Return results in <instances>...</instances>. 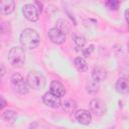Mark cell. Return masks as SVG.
Wrapping results in <instances>:
<instances>
[{"instance_id": "obj_1", "label": "cell", "mask_w": 129, "mask_h": 129, "mask_svg": "<svg viewBox=\"0 0 129 129\" xmlns=\"http://www.w3.org/2000/svg\"><path fill=\"white\" fill-rule=\"evenodd\" d=\"M39 40L40 37L38 32L32 28H25L24 30H22L19 36V41L21 46L27 49L35 48L39 44Z\"/></svg>"}, {"instance_id": "obj_2", "label": "cell", "mask_w": 129, "mask_h": 129, "mask_svg": "<svg viewBox=\"0 0 129 129\" xmlns=\"http://www.w3.org/2000/svg\"><path fill=\"white\" fill-rule=\"evenodd\" d=\"M8 61L13 68H21L25 62V51L21 46H13L8 51Z\"/></svg>"}, {"instance_id": "obj_3", "label": "cell", "mask_w": 129, "mask_h": 129, "mask_svg": "<svg viewBox=\"0 0 129 129\" xmlns=\"http://www.w3.org/2000/svg\"><path fill=\"white\" fill-rule=\"evenodd\" d=\"M26 81L30 88L35 90H42L46 85V80L43 75L36 71H31L28 73Z\"/></svg>"}, {"instance_id": "obj_4", "label": "cell", "mask_w": 129, "mask_h": 129, "mask_svg": "<svg viewBox=\"0 0 129 129\" xmlns=\"http://www.w3.org/2000/svg\"><path fill=\"white\" fill-rule=\"evenodd\" d=\"M11 84H12L13 89L17 93H19L21 95H25L29 91V89H28L29 85H28L27 81H25L20 74L16 73V74L12 75V77H11Z\"/></svg>"}, {"instance_id": "obj_5", "label": "cell", "mask_w": 129, "mask_h": 129, "mask_svg": "<svg viewBox=\"0 0 129 129\" xmlns=\"http://www.w3.org/2000/svg\"><path fill=\"white\" fill-rule=\"evenodd\" d=\"M22 12H23L24 17L28 21L35 22L39 19V10L37 9L35 4H31V3L25 4L22 8Z\"/></svg>"}, {"instance_id": "obj_6", "label": "cell", "mask_w": 129, "mask_h": 129, "mask_svg": "<svg viewBox=\"0 0 129 129\" xmlns=\"http://www.w3.org/2000/svg\"><path fill=\"white\" fill-rule=\"evenodd\" d=\"M89 106H90V110L94 114H96L98 116H102L106 112V104L101 99H93V100H91Z\"/></svg>"}, {"instance_id": "obj_7", "label": "cell", "mask_w": 129, "mask_h": 129, "mask_svg": "<svg viewBox=\"0 0 129 129\" xmlns=\"http://www.w3.org/2000/svg\"><path fill=\"white\" fill-rule=\"evenodd\" d=\"M42 101L47 107H50V108H57L61 104L60 98L53 95L51 92H46L42 96Z\"/></svg>"}, {"instance_id": "obj_8", "label": "cell", "mask_w": 129, "mask_h": 129, "mask_svg": "<svg viewBox=\"0 0 129 129\" xmlns=\"http://www.w3.org/2000/svg\"><path fill=\"white\" fill-rule=\"evenodd\" d=\"M48 37L51 42L54 44H61L66 41V34H63L61 31H59L56 27L50 28L48 31Z\"/></svg>"}, {"instance_id": "obj_9", "label": "cell", "mask_w": 129, "mask_h": 129, "mask_svg": "<svg viewBox=\"0 0 129 129\" xmlns=\"http://www.w3.org/2000/svg\"><path fill=\"white\" fill-rule=\"evenodd\" d=\"M75 117H76V120L80 124H83V125H89L92 122V115H91V113L88 110H85V109L78 110L75 113Z\"/></svg>"}, {"instance_id": "obj_10", "label": "cell", "mask_w": 129, "mask_h": 129, "mask_svg": "<svg viewBox=\"0 0 129 129\" xmlns=\"http://www.w3.org/2000/svg\"><path fill=\"white\" fill-rule=\"evenodd\" d=\"M49 89H50L49 92H51L53 95H55V96H57L59 98H61L66 94V88H64V86L60 82H58V81H52L50 83Z\"/></svg>"}, {"instance_id": "obj_11", "label": "cell", "mask_w": 129, "mask_h": 129, "mask_svg": "<svg viewBox=\"0 0 129 129\" xmlns=\"http://www.w3.org/2000/svg\"><path fill=\"white\" fill-rule=\"evenodd\" d=\"M115 89L119 94H127L129 93V82L126 78H119L115 84Z\"/></svg>"}, {"instance_id": "obj_12", "label": "cell", "mask_w": 129, "mask_h": 129, "mask_svg": "<svg viewBox=\"0 0 129 129\" xmlns=\"http://www.w3.org/2000/svg\"><path fill=\"white\" fill-rule=\"evenodd\" d=\"M15 8V2L12 0H3L0 2V10L2 14L8 15L11 14L14 11Z\"/></svg>"}, {"instance_id": "obj_13", "label": "cell", "mask_w": 129, "mask_h": 129, "mask_svg": "<svg viewBox=\"0 0 129 129\" xmlns=\"http://www.w3.org/2000/svg\"><path fill=\"white\" fill-rule=\"evenodd\" d=\"M92 78H93L94 81H96L98 83L103 82L107 78V72H106L105 69H103L101 67H96L92 71Z\"/></svg>"}, {"instance_id": "obj_14", "label": "cell", "mask_w": 129, "mask_h": 129, "mask_svg": "<svg viewBox=\"0 0 129 129\" xmlns=\"http://www.w3.org/2000/svg\"><path fill=\"white\" fill-rule=\"evenodd\" d=\"M74 63H75L76 69L81 73H84V72H86L88 70V63H87L86 59L84 57H82V56L76 57L75 60H74Z\"/></svg>"}, {"instance_id": "obj_15", "label": "cell", "mask_w": 129, "mask_h": 129, "mask_svg": "<svg viewBox=\"0 0 129 129\" xmlns=\"http://www.w3.org/2000/svg\"><path fill=\"white\" fill-rule=\"evenodd\" d=\"M55 24H56L55 27H56L59 31H61L63 34L67 35V34L70 32V24H69V22H68L66 19H58Z\"/></svg>"}, {"instance_id": "obj_16", "label": "cell", "mask_w": 129, "mask_h": 129, "mask_svg": "<svg viewBox=\"0 0 129 129\" xmlns=\"http://www.w3.org/2000/svg\"><path fill=\"white\" fill-rule=\"evenodd\" d=\"M62 109L67 112V113H74L77 109V103L76 101L70 99V100H67L62 103Z\"/></svg>"}, {"instance_id": "obj_17", "label": "cell", "mask_w": 129, "mask_h": 129, "mask_svg": "<svg viewBox=\"0 0 129 129\" xmlns=\"http://www.w3.org/2000/svg\"><path fill=\"white\" fill-rule=\"evenodd\" d=\"M99 83L96 82V81H90L87 83V86H86V89H87V92L90 93V94H95L99 91Z\"/></svg>"}, {"instance_id": "obj_18", "label": "cell", "mask_w": 129, "mask_h": 129, "mask_svg": "<svg viewBox=\"0 0 129 129\" xmlns=\"http://www.w3.org/2000/svg\"><path fill=\"white\" fill-rule=\"evenodd\" d=\"M15 117H16V112L13 111V110H7V111L3 112V114H2L3 120L8 121V122L13 121V120L15 119Z\"/></svg>"}, {"instance_id": "obj_19", "label": "cell", "mask_w": 129, "mask_h": 129, "mask_svg": "<svg viewBox=\"0 0 129 129\" xmlns=\"http://www.w3.org/2000/svg\"><path fill=\"white\" fill-rule=\"evenodd\" d=\"M74 41L77 45L78 48H81V49H84V46L86 44V38L84 36H81V35H75L74 36Z\"/></svg>"}, {"instance_id": "obj_20", "label": "cell", "mask_w": 129, "mask_h": 129, "mask_svg": "<svg viewBox=\"0 0 129 129\" xmlns=\"http://www.w3.org/2000/svg\"><path fill=\"white\" fill-rule=\"evenodd\" d=\"M119 4H120V2L117 1V0H110V1L106 2V5H107L110 9H114V10H116V9L119 7Z\"/></svg>"}, {"instance_id": "obj_21", "label": "cell", "mask_w": 129, "mask_h": 129, "mask_svg": "<svg viewBox=\"0 0 129 129\" xmlns=\"http://www.w3.org/2000/svg\"><path fill=\"white\" fill-rule=\"evenodd\" d=\"M94 45L93 44H91V45H89L88 47H86V48H84L83 49V54H84V56H89L91 53H92V51L94 50Z\"/></svg>"}, {"instance_id": "obj_22", "label": "cell", "mask_w": 129, "mask_h": 129, "mask_svg": "<svg viewBox=\"0 0 129 129\" xmlns=\"http://www.w3.org/2000/svg\"><path fill=\"white\" fill-rule=\"evenodd\" d=\"M124 15H125V19H126L127 23L129 24V8L125 10V13H124Z\"/></svg>"}, {"instance_id": "obj_23", "label": "cell", "mask_w": 129, "mask_h": 129, "mask_svg": "<svg viewBox=\"0 0 129 129\" xmlns=\"http://www.w3.org/2000/svg\"><path fill=\"white\" fill-rule=\"evenodd\" d=\"M34 4L38 6V7H37V9H38V10H39V11L41 12V10H42V3L38 2V1H35V2H34Z\"/></svg>"}, {"instance_id": "obj_24", "label": "cell", "mask_w": 129, "mask_h": 129, "mask_svg": "<svg viewBox=\"0 0 129 129\" xmlns=\"http://www.w3.org/2000/svg\"><path fill=\"white\" fill-rule=\"evenodd\" d=\"M0 100H1V109H3V108H4L5 106H6V102H5L4 98H3V96H1Z\"/></svg>"}, {"instance_id": "obj_25", "label": "cell", "mask_w": 129, "mask_h": 129, "mask_svg": "<svg viewBox=\"0 0 129 129\" xmlns=\"http://www.w3.org/2000/svg\"><path fill=\"white\" fill-rule=\"evenodd\" d=\"M4 74H5V69H4V66H3V64H1V76L3 77V76H4Z\"/></svg>"}, {"instance_id": "obj_26", "label": "cell", "mask_w": 129, "mask_h": 129, "mask_svg": "<svg viewBox=\"0 0 129 129\" xmlns=\"http://www.w3.org/2000/svg\"><path fill=\"white\" fill-rule=\"evenodd\" d=\"M127 48H128V51H129V42H128V44H127Z\"/></svg>"}, {"instance_id": "obj_27", "label": "cell", "mask_w": 129, "mask_h": 129, "mask_svg": "<svg viewBox=\"0 0 129 129\" xmlns=\"http://www.w3.org/2000/svg\"><path fill=\"white\" fill-rule=\"evenodd\" d=\"M108 129H115V127H110V128H108Z\"/></svg>"}]
</instances>
